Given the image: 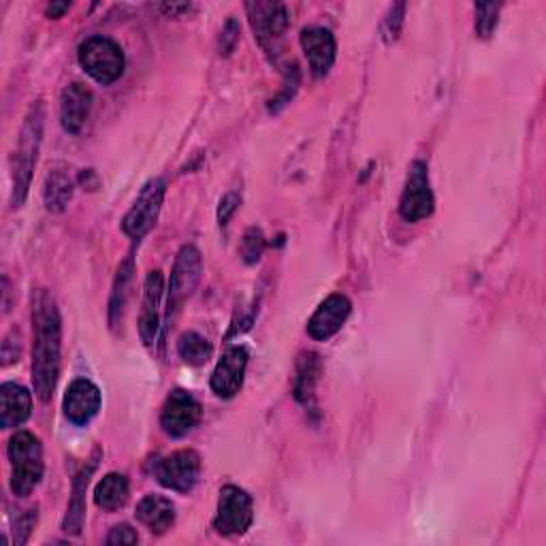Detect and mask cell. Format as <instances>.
I'll use <instances>...</instances> for the list:
<instances>
[{
    "instance_id": "obj_1",
    "label": "cell",
    "mask_w": 546,
    "mask_h": 546,
    "mask_svg": "<svg viewBox=\"0 0 546 546\" xmlns=\"http://www.w3.org/2000/svg\"><path fill=\"white\" fill-rule=\"evenodd\" d=\"M62 320L54 295L45 288L32 295V387L41 401H50L60 376Z\"/></svg>"
},
{
    "instance_id": "obj_2",
    "label": "cell",
    "mask_w": 546,
    "mask_h": 546,
    "mask_svg": "<svg viewBox=\"0 0 546 546\" xmlns=\"http://www.w3.org/2000/svg\"><path fill=\"white\" fill-rule=\"evenodd\" d=\"M43 126H45V107L41 101H37L28 111L20 137H18V148H15V154H13V167H11V175H13L11 205L13 207H20L26 201L32 171H35L37 160H39Z\"/></svg>"
},
{
    "instance_id": "obj_3",
    "label": "cell",
    "mask_w": 546,
    "mask_h": 546,
    "mask_svg": "<svg viewBox=\"0 0 546 546\" xmlns=\"http://www.w3.org/2000/svg\"><path fill=\"white\" fill-rule=\"evenodd\" d=\"M7 455L11 463V491L20 497L35 491L43 478V448L30 431H18L9 440Z\"/></svg>"
},
{
    "instance_id": "obj_4",
    "label": "cell",
    "mask_w": 546,
    "mask_h": 546,
    "mask_svg": "<svg viewBox=\"0 0 546 546\" xmlns=\"http://www.w3.org/2000/svg\"><path fill=\"white\" fill-rule=\"evenodd\" d=\"M79 62L84 71L101 86H111L122 77L126 58L122 47L109 37H90L79 45Z\"/></svg>"
},
{
    "instance_id": "obj_5",
    "label": "cell",
    "mask_w": 546,
    "mask_h": 546,
    "mask_svg": "<svg viewBox=\"0 0 546 546\" xmlns=\"http://www.w3.org/2000/svg\"><path fill=\"white\" fill-rule=\"evenodd\" d=\"M203 259L201 252L195 246H184L178 256H175L171 280H169V295H167V316H175L182 305L197 291L201 282Z\"/></svg>"
},
{
    "instance_id": "obj_6",
    "label": "cell",
    "mask_w": 546,
    "mask_h": 546,
    "mask_svg": "<svg viewBox=\"0 0 546 546\" xmlns=\"http://www.w3.org/2000/svg\"><path fill=\"white\" fill-rule=\"evenodd\" d=\"M246 11L250 15L254 37L259 39L263 50L276 60L280 56L284 32L291 24L286 7L282 3H248Z\"/></svg>"
},
{
    "instance_id": "obj_7",
    "label": "cell",
    "mask_w": 546,
    "mask_h": 546,
    "mask_svg": "<svg viewBox=\"0 0 546 546\" xmlns=\"http://www.w3.org/2000/svg\"><path fill=\"white\" fill-rule=\"evenodd\" d=\"M254 521L252 497L235 485L222 487L214 527L222 536H242Z\"/></svg>"
},
{
    "instance_id": "obj_8",
    "label": "cell",
    "mask_w": 546,
    "mask_h": 546,
    "mask_svg": "<svg viewBox=\"0 0 546 546\" xmlns=\"http://www.w3.org/2000/svg\"><path fill=\"white\" fill-rule=\"evenodd\" d=\"M165 192H167V184H165V180H160V178L150 180L146 186L141 188L139 197L135 199L133 207L126 212V216L122 220V231L128 237L141 239L152 231V227L158 220L160 207H163Z\"/></svg>"
},
{
    "instance_id": "obj_9",
    "label": "cell",
    "mask_w": 546,
    "mask_h": 546,
    "mask_svg": "<svg viewBox=\"0 0 546 546\" xmlns=\"http://www.w3.org/2000/svg\"><path fill=\"white\" fill-rule=\"evenodd\" d=\"M433 207H436V199H433L427 165L423 160H416L410 167L404 192H401L399 214L408 222H419L433 214Z\"/></svg>"
},
{
    "instance_id": "obj_10",
    "label": "cell",
    "mask_w": 546,
    "mask_h": 546,
    "mask_svg": "<svg viewBox=\"0 0 546 546\" xmlns=\"http://www.w3.org/2000/svg\"><path fill=\"white\" fill-rule=\"evenodd\" d=\"M201 474V459L195 451H175L160 459L154 468V476L160 485L178 493L195 489Z\"/></svg>"
},
{
    "instance_id": "obj_11",
    "label": "cell",
    "mask_w": 546,
    "mask_h": 546,
    "mask_svg": "<svg viewBox=\"0 0 546 546\" xmlns=\"http://www.w3.org/2000/svg\"><path fill=\"white\" fill-rule=\"evenodd\" d=\"M201 404L188 391L175 389L160 412V427L171 438H184L201 421Z\"/></svg>"
},
{
    "instance_id": "obj_12",
    "label": "cell",
    "mask_w": 546,
    "mask_h": 546,
    "mask_svg": "<svg viewBox=\"0 0 546 546\" xmlns=\"http://www.w3.org/2000/svg\"><path fill=\"white\" fill-rule=\"evenodd\" d=\"M248 367V350L244 346H233L224 352L212 374V391L220 399L235 397L244 387Z\"/></svg>"
},
{
    "instance_id": "obj_13",
    "label": "cell",
    "mask_w": 546,
    "mask_h": 546,
    "mask_svg": "<svg viewBox=\"0 0 546 546\" xmlns=\"http://www.w3.org/2000/svg\"><path fill=\"white\" fill-rule=\"evenodd\" d=\"M62 410H64V416H67L73 425H77V427L88 425L101 410L99 387L86 378L73 380L69 384L67 393H64Z\"/></svg>"
},
{
    "instance_id": "obj_14",
    "label": "cell",
    "mask_w": 546,
    "mask_h": 546,
    "mask_svg": "<svg viewBox=\"0 0 546 546\" xmlns=\"http://www.w3.org/2000/svg\"><path fill=\"white\" fill-rule=\"evenodd\" d=\"M352 312V303L346 295L335 293L329 295L323 303L318 305L312 318L308 320V333L316 342H327L340 331Z\"/></svg>"
},
{
    "instance_id": "obj_15",
    "label": "cell",
    "mask_w": 546,
    "mask_h": 546,
    "mask_svg": "<svg viewBox=\"0 0 546 546\" xmlns=\"http://www.w3.org/2000/svg\"><path fill=\"white\" fill-rule=\"evenodd\" d=\"M165 295V278L158 269L150 271L146 284H143V301H141V316H139V335L141 342L152 346L158 337L160 329V303Z\"/></svg>"
},
{
    "instance_id": "obj_16",
    "label": "cell",
    "mask_w": 546,
    "mask_h": 546,
    "mask_svg": "<svg viewBox=\"0 0 546 546\" xmlns=\"http://www.w3.org/2000/svg\"><path fill=\"white\" fill-rule=\"evenodd\" d=\"M301 47L308 56L310 69L316 77H323L333 67L337 56V43L333 32L323 26H310L301 30Z\"/></svg>"
},
{
    "instance_id": "obj_17",
    "label": "cell",
    "mask_w": 546,
    "mask_h": 546,
    "mask_svg": "<svg viewBox=\"0 0 546 546\" xmlns=\"http://www.w3.org/2000/svg\"><path fill=\"white\" fill-rule=\"evenodd\" d=\"M92 107V92L84 84H71L62 90L60 96V122L71 135L82 131Z\"/></svg>"
},
{
    "instance_id": "obj_18",
    "label": "cell",
    "mask_w": 546,
    "mask_h": 546,
    "mask_svg": "<svg viewBox=\"0 0 546 546\" xmlns=\"http://www.w3.org/2000/svg\"><path fill=\"white\" fill-rule=\"evenodd\" d=\"M0 397H3V412H0V425L3 429H15L28 421L32 412V395L22 384L5 382L0 387Z\"/></svg>"
},
{
    "instance_id": "obj_19",
    "label": "cell",
    "mask_w": 546,
    "mask_h": 546,
    "mask_svg": "<svg viewBox=\"0 0 546 546\" xmlns=\"http://www.w3.org/2000/svg\"><path fill=\"white\" fill-rule=\"evenodd\" d=\"M135 517L141 525H146L152 534H165L175 523V506L163 495H146L137 504Z\"/></svg>"
},
{
    "instance_id": "obj_20",
    "label": "cell",
    "mask_w": 546,
    "mask_h": 546,
    "mask_svg": "<svg viewBox=\"0 0 546 546\" xmlns=\"http://www.w3.org/2000/svg\"><path fill=\"white\" fill-rule=\"evenodd\" d=\"M94 468H96V459H90L88 468H84L73 480V497L67 508V517H64V523H62V529L67 534H73V536L82 534V527L86 521V489L90 485V476Z\"/></svg>"
},
{
    "instance_id": "obj_21",
    "label": "cell",
    "mask_w": 546,
    "mask_h": 546,
    "mask_svg": "<svg viewBox=\"0 0 546 546\" xmlns=\"http://www.w3.org/2000/svg\"><path fill=\"white\" fill-rule=\"evenodd\" d=\"M73 192H75V182L71 178V173L67 171V167L50 169L43 186V201L47 210H50L52 214H62L71 203Z\"/></svg>"
},
{
    "instance_id": "obj_22",
    "label": "cell",
    "mask_w": 546,
    "mask_h": 546,
    "mask_svg": "<svg viewBox=\"0 0 546 546\" xmlns=\"http://www.w3.org/2000/svg\"><path fill=\"white\" fill-rule=\"evenodd\" d=\"M128 500V480L122 474L111 472L94 489V502L105 512L120 510Z\"/></svg>"
},
{
    "instance_id": "obj_23",
    "label": "cell",
    "mask_w": 546,
    "mask_h": 546,
    "mask_svg": "<svg viewBox=\"0 0 546 546\" xmlns=\"http://www.w3.org/2000/svg\"><path fill=\"white\" fill-rule=\"evenodd\" d=\"M318 374H320L318 357L314 355V352L303 355L299 359V365H297V382H295V397L301 401L303 406L312 404Z\"/></svg>"
},
{
    "instance_id": "obj_24",
    "label": "cell",
    "mask_w": 546,
    "mask_h": 546,
    "mask_svg": "<svg viewBox=\"0 0 546 546\" xmlns=\"http://www.w3.org/2000/svg\"><path fill=\"white\" fill-rule=\"evenodd\" d=\"M212 352H214L212 344L207 342L203 335H199L195 331L184 333L178 340V355L188 365H195V367L205 365L207 361L212 359Z\"/></svg>"
},
{
    "instance_id": "obj_25",
    "label": "cell",
    "mask_w": 546,
    "mask_h": 546,
    "mask_svg": "<svg viewBox=\"0 0 546 546\" xmlns=\"http://www.w3.org/2000/svg\"><path fill=\"white\" fill-rule=\"evenodd\" d=\"M133 278V259H126L120 269H118V278H116V286H114V293H111V301H109V323L111 327L118 325V320L122 318V312H124V305H126V288H128V282H131Z\"/></svg>"
},
{
    "instance_id": "obj_26",
    "label": "cell",
    "mask_w": 546,
    "mask_h": 546,
    "mask_svg": "<svg viewBox=\"0 0 546 546\" xmlns=\"http://www.w3.org/2000/svg\"><path fill=\"white\" fill-rule=\"evenodd\" d=\"M500 9L502 5L495 3L476 5V35L480 39H489L493 35L497 22H500Z\"/></svg>"
},
{
    "instance_id": "obj_27",
    "label": "cell",
    "mask_w": 546,
    "mask_h": 546,
    "mask_svg": "<svg viewBox=\"0 0 546 546\" xmlns=\"http://www.w3.org/2000/svg\"><path fill=\"white\" fill-rule=\"evenodd\" d=\"M404 15H406V5L404 3H397L389 9V13L384 15L382 20V26H380V32H382V39L384 43H395L401 35V26H404Z\"/></svg>"
},
{
    "instance_id": "obj_28",
    "label": "cell",
    "mask_w": 546,
    "mask_h": 546,
    "mask_svg": "<svg viewBox=\"0 0 546 546\" xmlns=\"http://www.w3.org/2000/svg\"><path fill=\"white\" fill-rule=\"evenodd\" d=\"M265 235L261 229H248L244 239H242V248H239V252H242V259L248 263V265H254L261 261V256L265 252Z\"/></svg>"
},
{
    "instance_id": "obj_29",
    "label": "cell",
    "mask_w": 546,
    "mask_h": 546,
    "mask_svg": "<svg viewBox=\"0 0 546 546\" xmlns=\"http://www.w3.org/2000/svg\"><path fill=\"white\" fill-rule=\"evenodd\" d=\"M239 203H242V197H239V192H235V190L227 192V195H224L220 199V205H218V222H220V227H227L229 220L237 212Z\"/></svg>"
},
{
    "instance_id": "obj_30",
    "label": "cell",
    "mask_w": 546,
    "mask_h": 546,
    "mask_svg": "<svg viewBox=\"0 0 546 546\" xmlns=\"http://www.w3.org/2000/svg\"><path fill=\"white\" fill-rule=\"evenodd\" d=\"M239 43V24L237 20H227V24H224L222 28V35H220V54L229 56L235 52V47Z\"/></svg>"
},
{
    "instance_id": "obj_31",
    "label": "cell",
    "mask_w": 546,
    "mask_h": 546,
    "mask_svg": "<svg viewBox=\"0 0 546 546\" xmlns=\"http://www.w3.org/2000/svg\"><path fill=\"white\" fill-rule=\"evenodd\" d=\"M35 525H37V508H30L20 517L18 525H15V544L22 546L28 540L32 529H35Z\"/></svg>"
},
{
    "instance_id": "obj_32",
    "label": "cell",
    "mask_w": 546,
    "mask_h": 546,
    "mask_svg": "<svg viewBox=\"0 0 546 546\" xmlns=\"http://www.w3.org/2000/svg\"><path fill=\"white\" fill-rule=\"evenodd\" d=\"M137 532L131 527V525H116L114 529H111L109 536H107V544H137Z\"/></svg>"
},
{
    "instance_id": "obj_33",
    "label": "cell",
    "mask_w": 546,
    "mask_h": 546,
    "mask_svg": "<svg viewBox=\"0 0 546 546\" xmlns=\"http://www.w3.org/2000/svg\"><path fill=\"white\" fill-rule=\"evenodd\" d=\"M192 5H160V11H163L165 15H169V18H178V15H184V13H190Z\"/></svg>"
},
{
    "instance_id": "obj_34",
    "label": "cell",
    "mask_w": 546,
    "mask_h": 546,
    "mask_svg": "<svg viewBox=\"0 0 546 546\" xmlns=\"http://www.w3.org/2000/svg\"><path fill=\"white\" fill-rule=\"evenodd\" d=\"M69 7L71 3H52L47 7V15H50V18H62V13L69 11Z\"/></svg>"
}]
</instances>
